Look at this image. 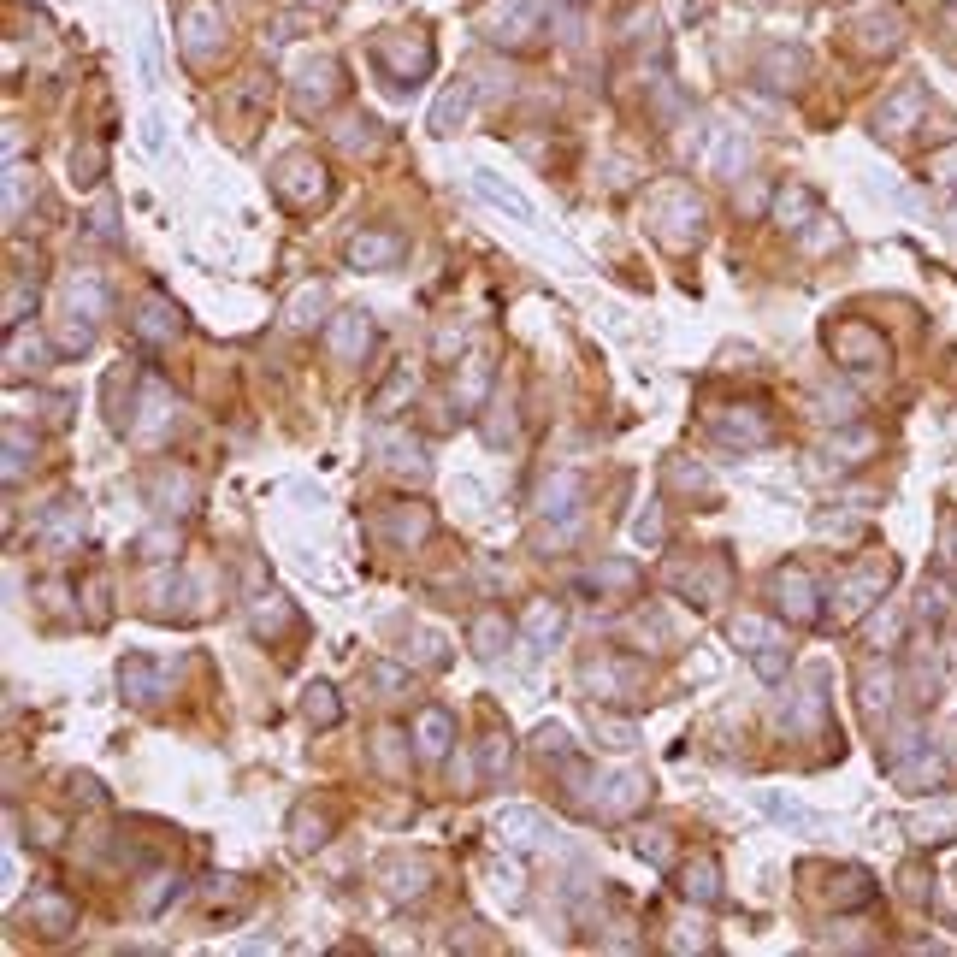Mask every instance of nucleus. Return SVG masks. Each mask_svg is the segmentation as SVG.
I'll return each mask as SVG.
<instances>
[{
	"mask_svg": "<svg viewBox=\"0 0 957 957\" xmlns=\"http://www.w3.org/2000/svg\"><path fill=\"white\" fill-rule=\"evenodd\" d=\"M650 219H656V237H662L668 249H692V243H703V201L692 190H680V184H668V190L650 195Z\"/></svg>",
	"mask_w": 957,
	"mask_h": 957,
	"instance_id": "1",
	"label": "nucleus"
},
{
	"mask_svg": "<svg viewBox=\"0 0 957 957\" xmlns=\"http://www.w3.org/2000/svg\"><path fill=\"white\" fill-rule=\"evenodd\" d=\"M893 585V562H869V568H857L851 579H839V603H833V621L839 627H851V621H863L875 603H881V591Z\"/></svg>",
	"mask_w": 957,
	"mask_h": 957,
	"instance_id": "2",
	"label": "nucleus"
},
{
	"mask_svg": "<svg viewBox=\"0 0 957 957\" xmlns=\"http://www.w3.org/2000/svg\"><path fill=\"white\" fill-rule=\"evenodd\" d=\"M768 591H774V609H780L786 621H798V627H810V621L822 615V603H816V579L804 574L798 562H786V568H774V579H768Z\"/></svg>",
	"mask_w": 957,
	"mask_h": 957,
	"instance_id": "3",
	"label": "nucleus"
},
{
	"mask_svg": "<svg viewBox=\"0 0 957 957\" xmlns=\"http://www.w3.org/2000/svg\"><path fill=\"white\" fill-rule=\"evenodd\" d=\"M491 833H497L509 851H544V845H556V828H550L532 804H503V810L491 816Z\"/></svg>",
	"mask_w": 957,
	"mask_h": 957,
	"instance_id": "4",
	"label": "nucleus"
},
{
	"mask_svg": "<svg viewBox=\"0 0 957 957\" xmlns=\"http://www.w3.org/2000/svg\"><path fill=\"white\" fill-rule=\"evenodd\" d=\"M278 195H284L290 207H319V201H325V172H319V160L290 154V160L278 166Z\"/></svg>",
	"mask_w": 957,
	"mask_h": 957,
	"instance_id": "5",
	"label": "nucleus"
},
{
	"mask_svg": "<svg viewBox=\"0 0 957 957\" xmlns=\"http://www.w3.org/2000/svg\"><path fill=\"white\" fill-rule=\"evenodd\" d=\"M946 757L940 751H928V745H910V751H898L893 757V780L898 786H910V792H934V786H946Z\"/></svg>",
	"mask_w": 957,
	"mask_h": 957,
	"instance_id": "6",
	"label": "nucleus"
},
{
	"mask_svg": "<svg viewBox=\"0 0 957 957\" xmlns=\"http://www.w3.org/2000/svg\"><path fill=\"white\" fill-rule=\"evenodd\" d=\"M644 798H650V780H644L638 768H621V774H609V780L591 792V810H597V816H627Z\"/></svg>",
	"mask_w": 957,
	"mask_h": 957,
	"instance_id": "7",
	"label": "nucleus"
},
{
	"mask_svg": "<svg viewBox=\"0 0 957 957\" xmlns=\"http://www.w3.org/2000/svg\"><path fill=\"white\" fill-rule=\"evenodd\" d=\"M833 355H839L845 367H881V361H887V337H881L875 325H857V319H851V325L833 331Z\"/></svg>",
	"mask_w": 957,
	"mask_h": 957,
	"instance_id": "8",
	"label": "nucleus"
},
{
	"mask_svg": "<svg viewBox=\"0 0 957 957\" xmlns=\"http://www.w3.org/2000/svg\"><path fill=\"white\" fill-rule=\"evenodd\" d=\"M402 255H408V243H402L396 231H355V237H349V266H361V272L396 266Z\"/></svg>",
	"mask_w": 957,
	"mask_h": 957,
	"instance_id": "9",
	"label": "nucleus"
},
{
	"mask_svg": "<svg viewBox=\"0 0 957 957\" xmlns=\"http://www.w3.org/2000/svg\"><path fill=\"white\" fill-rule=\"evenodd\" d=\"M166 420H172V396H166V384H160V379H142V402L130 408V426H125V432H130V438H154Z\"/></svg>",
	"mask_w": 957,
	"mask_h": 957,
	"instance_id": "10",
	"label": "nucleus"
},
{
	"mask_svg": "<svg viewBox=\"0 0 957 957\" xmlns=\"http://www.w3.org/2000/svg\"><path fill=\"white\" fill-rule=\"evenodd\" d=\"M367 343H373V319L361 314V308H343V314L331 319V355H337V361H361Z\"/></svg>",
	"mask_w": 957,
	"mask_h": 957,
	"instance_id": "11",
	"label": "nucleus"
},
{
	"mask_svg": "<svg viewBox=\"0 0 957 957\" xmlns=\"http://www.w3.org/2000/svg\"><path fill=\"white\" fill-rule=\"evenodd\" d=\"M822 721H828V668H810V674H804V692L792 703V727L822 733Z\"/></svg>",
	"mask_w": 957,
	"mask_h": 957,
	"instance_id": "12",
	"label": "nucleus"
},
{
	"mask_svg": "<svg viewBox=\"0 0 957 957\" xmlns=\"http://www.w3.org/2000/svg\"><path fill=\"white\" fill-rule=\"evenodd\" d=\"M379 60L390 65L396 83H420L426 65H432V48H426V36H414V42H379Z\"/></svg>",
	"mask_w": 957,
	"mask_h": 957,
	"instance_id": "13",
	"label": "nucleus"
},
{
	"mask_svg": "<svg viewBox=\"0 0 957 957\" xmlns=\"http://www.w3.org/2000/svg\"><path fill=\"white\" fill-rule=\"evenodd\" d=\"M449 739H455V715H449V709H420V721H414V751H420L426 763H438L449 751Z\"/></svg>",
	"mask_w": 957,
	"mask_h": 957,
	"instance_id": "14",
	"label": "nucleus"
},
{
	"mask_svg": "<svg viewBox=\"0 0 957 957\" xmlns=\"http://www.w3.org/2000/svg\"><path fill=\"white\" fill-rule=\"evenodd\" d=\"M36 538L54 550V556H65V550H77V538H83V514H77V503H60L54 514H42V526H36Z\"/></svg>",
	"mask_w": 957,
	"mask_h": 957,
	"instance_id": "15",
	"label": "nucleus"
},
{
	"mask_svg": "<svg viewBox=\"0 0 957 957\" xmlns=\"http://www.w3.org/2000/svg\"><path fill=\"white\" fill-rule=\"evenodd\" d=\"M857 686H863V715H869V721H881V715L893 709V692H898V674H893V662H869Z\"/></svg>",
	"mask_w": 957,
	"mask_h": 957,
	"instance_id": "16",
	"label": "nucleus"
},
{
	"mask_svg": "<svg viewBox=\"0 0 957 957\" xmlns=\"http://www.w3.org/2000/svg\"><path fill=\"white\" fill-rule=\"evenodd\" d=\"M485 390H491V355H485V349H473V355L461 361V379H455V402H461V414H473V408L485 402Z\"/></svg>",
	"mask_w": 957,
	"mask_h": 957,
	"instance_id": "17",
	"label": "nucleus"
},
{
	"mask_svg": "<svg viewBox=\"0 0 957 957\" xmlns=\"http://www.w3.org/2000/svg\"><path fill=\"white\" fill-rule=\"evenodd\" d=\"M715 438H727V444H768L774 438V426H768V414H757V408H733L727 420H715Z\"/></svg>",
	"mask_w": 957,
	"mask_h": 957,
	"instance_id": "18",
	"label": "nucleus"
},
{
	"mask_svg": "<svg viewBox=\"0 0 957 957\" xmlns=\"http://www.w3.org/2000/svg\"><path fill=\"white\" fill-rule=\"evenodd\" d=\"M473 190L485 195L491 207H503L509 219H520V225H532V219H538V213H532V201H526V195L514 190V184H503L497 172H473Z\"/></svg>",
	"mask_w": 957,
	"mask_h": 957,
	"instance_id": "19",
	"label": "nucleus"
},
{
	"mask_svg": "<svg viewBox=\"0 0 957 957\" xmlns=\"http://www.w3.org/2000/svg\"><path fill=\"white\" fill-rule=\"evenodd\" d=\"M148 497H154L160 509H190L195 473H190V467H160V473L148 479Z\"/></svg>",
	"mask_w": 957,
	"mask_h": 957,
	"instance_id": "20",
	"label": "nucleus"
},
{
	"mask_svg": "<svg viewBox=\"0 0 957 957\" xmlns=\"http://www.w3.org/2000/svg\"><path fill=\"white\" fill-rule=\"evenodd\" d=\"M579 497H585V479H579V473H550L544 491H538V509L556 514V520H568V514L579 509Z\"/></svg>",
	"mask_w": 957,
	"mask_h": 957,
	"instance_id": "21",
	"label": "nucleus"
},
{
	"mask_svg": "<svg viewBox=\"0 0 957 957\" xmlns=\"http://www.w3.org/2000/svg\"><path fill=\"white\" fill-rule=\"evenodd\" d=\"M65 308L71 314H83L89 325H101L107 308H113V296H107V284L101 278H71V290H65Z\"/></svg>",
	"mask_w": 957,
	"mask_h": 957,
	"instance_id": "22",
	"label": "nucleus"
},
{
	"mask_svg": "<svg viewBox=\"0 0 957 957\" xmlns=\"http://www.w3.org/2000/svg\"><path fill=\"white\" fill-rule=\"evenodd\" d=\"M426 887H432V869H426L420 857H414V863H402V857L384 863V893L390 898H420Z\"/></svg>",
	"mask_w": 957,
	"mask_h": 957,
	"instance_id": "23",
	"label": "nucleus"
},
{
	"mask_svg": "<svg viewBox=\"0 0 957 957\" xmlns=\"http://www.w3.org/2000/svg\"><path fill=\"white\" fill-rule=\"evenodd\" d=\"M178 325H184L178 308H172V302H160V296H148V302H142V314H136V331H142L148 343H172V337H178Z\"/></svg>",
	"mask_w": 957,
	"mask_h": 957,
	"instance_id": "24",
	"label": "nucleus"
},
{
	"mask_svg": "<svg viewBox=\"0 0 957 957\" xmlns=\"http://www.w3.org/2000/svg\"><path fill=\"white\" fill-rule=\"evenodd\" d=\"M119 686H125L136 703H154L160 698V668H154L148 656H125V662H119Z\"/></svg>",
	"mask_w": 957,
	"mask_h": 957,
	"instance_id": "25",
	"label": "nucleus"
},
{
	"mask_svg": "<svg viewBox=\"0 0 957 957\" xmlns=\"http://www.w3.org/2000/svg\"><path fill=\"white\" fill-rule=\"evenodd\" d=\"M916 113H922V89H898L893 101H887V107L875 113V130H881V136H904Z\"/></svg>",
	"mask_w": 957,
	"mask_h": 957,
	"instance_id": "26",
	"label": "nucleus"
},
{
	"mask_svg": "<svg viewBox=\"0 0 957 957\" xmlns=\"http://www.w3.org/2000/svg\"><path fill=\"white\" fill-rule=\"evenodd\" d=\"M680 591H698V609L721 603L727 597V562H703L692 574H680Z\"/></svg>",
	"mask_w": 957,
	"mask_h": 957,
	"instance_id": "27",
	"label": "nucleus"
},
{
	"mask_svg": "<svg viewBox=\"0 0 957 957\" xmlns=\"http://www.w3.org/2000/svg\"><path fill=\"white\" fill-rule=\"evenodd\" d=\"M757 804H763V810L774 816V822H780V828H798V833H816V828H822V816H816V810H804L798 798H780V792H763Z\"/></svg>",
	"mask_w": 957,
	"mask_h": 957,
	"instance_id": "28",
	"label": "nucleus"
},
{
	"mask_svg": "<svg viewBox=\"0 0 957 957\" xmlns=\"http://www.w3.org/2000/svg\"><path fill=\"white\" fill-rule=\"evenodd\" d=\"M680 893L698 898V904H721V869H715V857L686 863V881H680Z\"/></svg>",
	"mask_w": 957,
	"mask_h": 957,
	"instance_id": "29",
	"label": "nucleus"
},
{
	"mask_svg": "<svg viewBox=\"0 0 957 957\" xmlns=\"http://www.w3.org/2000/svg\"><path fill=\"white\" fill-rule=\"evenodd\" d=\"M473 650L479 656H497V650H509V638H514V627H509V615H497V609H485L479 621H473Z\"/></svg>",
	"mask_w": 957,
	"mask_h": 957,
	"instance_id": "30",
	"label": "nucleus"
},
{
	"mask_svg": "<svg viewBox=\"0 0 957 957\" xmlns=\"http://www.w3.org/2000/svg\"><path fill=\"white\" fill-rule=\"evenodd\" d=\"M562 627H568L562 603H532V609H526V633H532V644H538V650H550V644L562 638Z\"/></svg>",
	"mask_w": 957,
	"mask_h": 957,
	"instance_id": "31",
	"label": "nucleus"
},
{
	"mask_svg": "<svg viewBox=\"0 0 957 957\" xmlns=\"http://www.w3.org/2000/svg\"><path fill=\"white\" fill-rule=\"evenodd\" d=\"M467 107H473V89H467V83L444 89V95H438V107H432V130H438V136H449V130L467 119Z\"/></svg>",
	"mask_w": 957,
	"mask_h": 957,
	"instance_id": "32",
	"label": "nucleus"
},
{
	"mask_svg": "<svg viewBox=\"0 0 957 957\" xmlns=\"http://www.w3.org/2000/svg\"><path fill=\"white\" fill-rule=\"evenodd\" d=\"M633 585H638V568L621 562V556H615V562H597V568L585 574V591H597V597H603V591H633Z\"/></svg>",
	"mask_w": 957,
	"mask_h": 957,
	"instance_id": "33",
	"label": "nucleus"
},
{
	"mask_svg": "<svg viewBox=\"0 0 957 957\" xmlns=\"http://www.w3.org/2000/svg\"><path fill=\"white\" fill-rule=\"evenodd\" d=\"M213 36H219V12H213V6H190V12H184V48H190V54H207Z\"/></svg>",
	"mask_w": 957,
	"mask_h": 957,
	"instance_id": "34",
	"label": "nucleus"
},
{
	"mask_svg": "<svg viewBox=\"0 0 957 957\" xmlns=\"http://www.w3.org/2000/svg\"><path fill=\"white\" fill-rule=\"evenodd\" d=\"M30 916L42 922V934H65V928L77 922V910H71L60 893H36V898H30Z\"/></svg>",
	"mask_w": 957,
	"mask_h": 957,
	"instance_id": "35",
	"label": "nucleus"
},
{
	"mask_svg": "<svg viewBox=\"0 0 957 957\" xmlns=\"http://www.w3.org/2000/svg\"><path fill=\"white\" fill-rule=\"evenodd\" d=\"M816 207H822V201H816L810 190H798V184H792V190H780V201H774L780 225H792V231H804V225L816 219Z\"/></svg>",
	"mask_w": 957,
	"mask_h": 957,
	"instance_id": "36",
	"label": "nucleus"
},
{
	"mask_svg": "<svg viewBox=\"0 0 957 957\" xmlns=\"http://www.w3.org/2000/svg\"><path fill=\"white\" fill-rule=\"evenodd\" d=\"M284 627H296V609H290L278 591H272V597H260V603H255V633L260 638H278Z\"/></svg>",
	"mask_w": 957,
	"mask_h": 957,
	"instance_id": "37",
	"label": "nucleus"
},
{
	"mask_svg": "<svg viewBox=\"0 0 957 957\" xmlns=\"http://www.w3.org/2000/svg\"><path fill=\"white\" fill-rule=\"evenodd\" d=\"M833 881H839V887H833L828 898L839 904V910H857V904H869V898H875V881H869L863 869H839Z\"/></svg>",
	"mask_w": 957,
	"mask_h": 957,
	"instance_id": "38",
	"label": "nucleus"
},
{
	"mask_svg": "<svg viewBox=\"0 0 957 957\" xmlns=\"http://www.w3.org/2000/svg\"><path fill=\"white\" fill-rule=\"evenodd\" d=\"M910 833H916L922 845H934V839H957V804H946V810H922V816L910 822Z\"/></svg>",
	"mask_w": 957,
	"mask_h": 957,
	"instance_id": "39",
	"label": "nucleus"
},
{
	"mask_svg": "<svg viewBox=\"0 0 957 957\" xmlns=\"http://www.w3.org/2000/svg\"><path fill=\"white\" fill-rule=\"evenodd\" d=\"M532 24H538V12H532V6H509V18H503V12H491V18H485V30H491L497 42H503V36H509V42H526V30H532Z\"/></svg>",
	"mask_w": 957,
	"mask_h": 957,
	"instance_id": "40",
	"label": "nucleus"
},
{
	"mask_svg": "<svg viewBox=\"0 0 957 957\" xmlns=\"http://www.w3.org/2000/svg\"><path fill=\"white\" fill-rule=\"evenodd\" d=\"M585 686H621V692H633L638 662H591V668H585Z\"/></svg>",
	"mask_w": 957,
	"mask_h": 957,
	"instance_id": "41",
	"label": "nucleus"
},
{
	"mask_svg": "<svg viewBox=\"0 0 957 957\" xmlns=\"http://www.w3.org/2000/svg\"><path fill=\"white\" fill-rule=\"evenodd\" d=\"M709 166H715L721 178H733V172L745 166V136H739V130H721V136H715V154H709Z\"/></svg>",
	"mask_w": 957,
	"mask_h": 957,
	"instance_id": "42",
	"label": "nucleus"
},
{
	"mask_svg": "<svg viewBox=\"0 0 957 957\" xmlns=\"http://www.w3.org/2000/svg\"><path fill=\"white\" fill-rule=\"evenodd\" d=\"M290 845H296V851L325 845V816H319V810H296V816H290Z\"/></svg>",
	"mask_w": 957,
	"mask_h": 957,
	"instance_id": "43",
	"label": "nucleus"
},
{
	"mask_svg": "<svg viewBox=\"0 0 957 957\" xmlns=\"http://www.w3.org/2000/svg\"><path fill=\"white\" fill-rule=\"evenodd\" d=\"M302 715H308L314 727H337V715H343V703L331 698V686H308V698H302Z\"/></svg>",
	"mask_w": 957,
	"mask_h": 957,
	"instance_id": "44",
	"label": "nucleus"
},
{
	"mask_svg": "<svg viewBox=\"0 0 957 957\" xmlns=\"http://www.w3.org/2000/svg\"><path fill=\"white\" fill-rule=\"evenodd\" d=\"M591 727H597V739H603V745H615V751L638 745V727H633V721H615V715H603V709H591Z\"/></svg>",
	"mask_w": 957,
	"mask_h": 957,
	"instance_id": "45",
	"label": "nucleus"
},
{
	"mask_svg": "<svg viewBox=\"0 0 957 957\" xmlns=\"http://www.w3.org/2000/svg\"><path fill=\"white\" fill-rule=\"evenodd\" d=\"M733 644H739L745 656H757V650H768V644H780V638H774V627H763V621H751V615H739V621H733Z\"/></svg>",
	"mask_w": 957,
	"mask_h": 957,
	"instance_id": "46",
	"label": "nucleus"
},
{
	"mask_svg": "<svg viewBox=\"0 0 957 957\" xmlns=\"http://www.w3.org/2000/svg\"><path fill=\"white\" fill-rule=\"evenodd\" d=\"M402 745H408V739H402L396 727H384L379 739H373V763H379L384 774H402V768H408V757H402Z\"/></svg>",
	"mask_w": 957,
	"mask_h": 957,
	"instance_id": "47",
	"label": "nucleus"
},
{
	"mask_svg": "<svg viewBox=\"0 0 957 957\" xmlns=\"http://www.w3.org/2000/svg\"><path fill=\"white\" fill-rule=\"evenodd\" d=\"M379 526H384V532H396V538L408 544V538H426V532H432V514H426V509H396L390 520H379Z\"/></svg>",
	"mask_w": 957,
	"mask_h": 957,
	"instance_id": "48",
	"label": "nucleus"
},
{
	"mask_svg": "<svg viewBox=\"0 0 957 957\" xmlns=\"http://www.w3.org/2000/svg\"><path fill=\"white\" fill-rule=\"evenodd\" d=\"M402 396H414V373H408V367H396V373L384 379V390L373 396V408H379V414H396V402H402Z\"/></svg>",
	"mask_w": 957,
	"mask_h": 957,
	"instance_id": "49",
	"label": "nucleus"
},
{
	"mask_svg": "<svg viewBox=\"0 0 957 957\" xmlns=\"http://www.w3.org/2000/svg\"><path fill=\"white\" fill-rule=\"evenodd\" d=\"M24 361H30V367H48V343H36V337L24 343V337H18V343H12V355H6V379H18V373H24Z\"/></svg>",
	"mask_w": 957,
	"mask_h": 957,
	"instance_id": "50",
	"label": "nucleus"
},
{
	"mask_svg": "<svg viewBox=\"0 0 957 957\" xmlns=\"http://www.w3.org/2000/svg\"><path fill=\"white\" fill-rule=\"evenodd\" d=\"M638 857H650L656 869H668V863H674V839H668V828L638 833Z\"/></svg>",
	"mask_w": 957,
	"mask_h": 957,
	"instance_id": "51",
	"label": "nucleus"
},
{
	"mask_svg": "<svg viewBox=\"0 0 957 957\" xmlns=\"http://www.w3.org/2000/svg\"><path fill=\"white\" fill-rule=\"evenodd\" d=\"M319 308H325V290H302V296H296V302H290V325H296V331H308V325H314L319 319Z\"/></svg>",
	"mask_w": 957,
	"mask_h": 957,
	"instance_id": "52",
	"label": "nucleus"
},
{
	"mask_svg": "<svg viewBox=\"0 0 957 957\" xmlns=\"http://www.w3.org/2000/svg\"><path fill=\"white\" fill-rule=\"evenodd\" d=\"M367 680L379 686V698H396V692L408 686V674H402V668H390V662H373V668H367Z\"/></svg>",
	"mask_w": 957,
	"mask_h": 957,
	"instance_id": "53",
	"label": "nucleus"
},
{
	"mask_svg": "<svg viewBox=\"0 0 957 957\" xmlns=\"http://www.w3.org/2000/svg\"><path fill=\"white\" fill-rule=\"evenodd\" d=\"M18 473H24V432L6 426V485H18Z\"/></svg>",
	"mask_w": 957,
	"mask_h": 957,
	"instance_id": "54",
	"label": "nucleus"
},
{
	"mask_svg": "<svg viewBox=\"0 0 957 957\" xmlns=\"http://www.w3.org/2000/svg\"><path fill=\"white\" fill-rule=\"evenodd\" d=\"M71 178H77V184H95V178H101V148L71 154Z\"/></svg>",
	"mask_w": 957,
	"mask_h": 957,
	"instance_id": "55",
	"label": "nucleus"
},
{
	"mask_svg": "<svg viewBox=\"0 0 957 957\" xmlns=\"http://www.w3.org/2000/svg\"><path fill=\"white\" fill-rule=\"evenodd\" d=\"M934 184H940V190H957V142L934 154Z\"/></svg>",
	"mask_w": 957,
	"mask_h": 957,
	"instance_id": "56",
	"label": "nucleus"
},
{
	"mask_svg": "<svg viewBox=\"0 0 957 957\" xmlns=\"http://www.w3.org/2000/svg\"><path fill=\"white\" fill-rule=\"evenodd\" d=\"M633 532H638V544H650V550H656V544H662V514L644 509V514L633 520Z\"/></svg>",
	"mask_w": 957,
	"mask_h": 957,
	"instance_id": "57",
	"label": "nucleus"
},
{
	"mask_svg": "<svg viewBox=\"0 0 957 957\" xmlns=\"http://www.w3.org/2000/svg\"><path fill=\"white\" fill-rule=\"evenodd\" d=\"M751 662H757V674H763V680H780V674H786V656H780V644H768V650H757Z\"/></svg>",
	"mask_w": 957,
	"mask_h": 957,
	"instance_id": "58",
	"label": "nucleus"
},
{
	"mask_svg": "<svg viewBox=\"0 0 957 957\" xmlns=\"http://www.w3.org/2000/svg\"><path fill=\"white\" fill-rule=\"evenodd\" d=\"M863 449H875V432H857V438H839V444H833V455H839V461H863Z\"/></svg>",
	"mask_w": 957,
	"mask_h": 957,
	"instance_id": "59",
	"label": "nucleus"
},
{
	"mask_svg": "<svg viewBox=\"0 0 957 957\" xmlns=\"http://www.w3.org/2000/svg\"><path fill=\"white\" fill-rule=\"evenodd\" d=\"M166 544H172V538H166V532H148V538H142V556H172V550H166Z\"/></svg>",
	"mask_w": 957,
	"mask_h": 957,
	"instance_id": "60",
	"label": "nucleus"
}]
</instances>
